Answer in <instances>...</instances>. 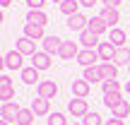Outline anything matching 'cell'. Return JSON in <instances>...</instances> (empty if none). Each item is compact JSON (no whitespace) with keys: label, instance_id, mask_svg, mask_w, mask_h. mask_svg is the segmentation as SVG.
Instances as JSON below:
<instances>
[{"label":"cell","instance_id":"obj_22","mask_svg":"<svg viewBox=\"0 0 130 125\" xmlns=\"http://www.w3.org/2000/svg\"><path fill=\"white\" fill-rule=\"evenodd\" d=\"M87 29H89V31H94L96 36H101V34H106L108 24L104 22L101 17H92V19H89V27H87Z\"/></svg>","mask_w":130,"mask_h":125},{"label":"cell","instance_id":"obj_15","mask_svg":"<svg viewBox=\"0 0 130 125\" xmlns=\"http://www.w3.org/2000/svg\"><path fill=\"white\" fill-rule=\"evenodd\" d=\"M89 87H92V84H89L87 79H75L72 82V96L75 99H87L89 96Z\"/></svg>","mask_w":130,"mask_h":125},{"label":"cell","instance_id":"obj_37","mask_svg":"<svg viewBox=\"0 0 130 125\" xmlns=\"http://www.w3.org/2000/svg\"><path fill=\"white\" fill-rule=\"evenodd\" d=\"M12 3H14V0H0V5H3V7H10Z\"/></svg>","mask_w":130,"mask_h":125},{"label":"cell","instance_id":"obj_26","mask_svg":"<svg viewBox=\"0 0 130 125\" xmlns=\"http://www.w3.org/2000/svg\"><path fill=\"white\" fill-rule=\"evenodd\" d=\"M113 63H116L118 67H121V65H130V51H128L125 46L116 51V58H113Z\"/></svg>","mask_w":130,"mask_h":125},{"label":"cell","instance_id":"obj_5","mask_svg":"<svg viewBox=\"0 0 130 125\" xmlns=\"http://www.w3.org/2000/svg\"><path fill=\"white\" fill-rule=\"evenodd\" d=\"M5 67L7 70H19V72H22L24 70V56L19 51H10L7 56H5Z\"/></svg>","mask_w":130,"mask_h":125},{"label":"cell","instance_id":"obj_27","mask_svg":"<svg viewBox=\"0 0 130 125\" xmlns=\"http://www.w3.org/2000/svg\"><path fill=\"white\" fill-rule=\"evenodd\" d=\"M123 101V96H121V92H111V94H104V103H106L108 108H113V106H118V103Z\"/></svg>","mask_w":130,"mask_h":125},{"label":"cell","instance_id":"obj_20","mask_svg":"<svg viewBox=\"0 0 130 125\" xmlns=\"http://www.w3.org/2000/svg\"><path fill=\"white\" fill-rule=\"evenodd\" d=\"M58 7H60V12L65 14V17H72V14L79 12V0H63Z\"/></svg>","mask_w":130,"mask_h":125},{"label":"cell","instance_id":"obj_2","mask_svg":"<svg viewBox=\"0 0 130 125\" xmlns=\"http://www.w3.org/2000/svg\"><path fill=\"white\" fill-rule=\"evenodd\" d=\"M68 111H70L72 118H84L89 113L87 99H70V101H68Z\"/></svg>","mask_w":130,"mask_h":125},{"label":"cell","instance_id":"obj_3","mask_svg":"<svg viewBox=\"0 0 130 125\" xmlns=\"http://www.w3.org/2000/svg\"><path fill=\"white\" fill-rule=\"evenodd\" d=\"M19 111H22V106H19L17 101L3 103V108H0V120H5V123H12V120H17Z\"/></svg>","mask_w":130,"mask_h":125},{"label":"cell","instance_id":"obj_41","mask_svg":"<svg viewBox=\"0 0 130 125\" xmlns=\"http://www.w3.org/2000/svg\"><path fill=\"white\" fill-rule=\"evenodd\" d=\"M14 3H22V0H14ZM24 3H27V0H24Z\"/></svg>","mask_w":130,"mask_h":125},{"label":"cell","instance_id":"obj_31","mask_svg":"<svg viewBox=\"0 0 130 125\" xmlns=\"http://www.w3.org/2000/svg\"><path fill=\"white\" fill-rule=\"evenodd\" d=\"M0 99H3V103L14 101V87H5V89H0Z\"/></svg>","mask_w":130,"mask_h":125},{"label":"cell","instance_id":"obj_4","mask_svg":"<svg viewBox=\"0 0 130 125\" xmlns=\"http://www.w3.org/2000/svg\"><path fill=\"white\" fill-rule=\"evenodd\" d=\"M96 60H101L96 48H94V51H92V48H84V51H79V56H77V63L82 65V67H94Z\"/></svg>","mask_w":130,"mask_h":125},{"label":"cell","instance_id":"obj_33","mask_svg":"<svg viewBox=\"0 0 130 125\" xmlns=\"http://www.w3.org/2000/svg\"><path fill=\"white\" fill-rule=\"evenodd\" d=\"M101 3H104L106 10H118L121 7V0H101Z\"/></svg>","mask_w":130,"mask_h":125},{"label":"cell","instance_id":"obj_6","mask_svg":"<svg viewBox=\"0 0 130 125\" xmlns=\"http://www.w3.org/2000/svg\"><path fill=\"white\" fill-rule=\"evenodd\" d=\"M17 51L19 53H22V56L24 58H34V56H36V41H31V39H27V36H22V39H17Z\"/></svg>","mask_w":130,"mask_h":125},{"label":"cell","instance_id":"obj_7","mask_svg":"<svg viewBox=\"0 0 130 125\" xmlns=\"http://www.w3.org/2000/svg\"><path fill=\"white\" fill-rule=\"evenodd\" d=\"M96 51H99V58H101V63H113V58H116V51H118V48L113 46L111 41H101Z\"/></svg>","mask_w":130,"mask_h":125},{"label":"cell","instance_id":"obj_17","mask_svg":"<svg viewBox=\"0 0 130 125\" xmlns=\"http://www.w3.org/2000/svg\"><path fill=\"white\" fill-rule=\"evenodd\" d=\"M99 17H101L104 22L108 24V29H116V27H118V22H121V12H118V10H106V7H104Z\"/></svg>","mask_w":130,"mask_h":125},{"label":"cell","instance_id":"obj_35","mask_svg":"<svg viewBox=\"0 0 130 125\" xmlns=\"http://www.w3.org/2000/svg\"><path fill=\"white\" fill-rule=\"evenodd\" d=\"M79 5L82 7H94V5H99V0H79Z\"/></svg>","mask_w":130,"mask_h":125},{"label":"cell","instance_id":"obj_21","mask_svg":"<svg viewBox=\"0 0 130 125\" xmlns=\"http://www.w3.org/2000/svg\"><path fill=\"white\" fill-rule=\"evenodd\" d=\"M111 116H113V118H121V120H123V118H128V116H130V101H128V99H123L118 106L111 108Z\"/></svg>","mask_w":130,"mask_h":125},{"label":"cell","instance_id":"obj_29","mask_svg":"<svg viewBox=\"0 0 130 125\" xmlns=\"http://www.w3.org/2000/svg\"><path fill=\"white\" fill-rule=\"evenodd\" d=\"M46 125H68V118L63 116V113H51V116H48V120H46Z\"/></svg>","mask_w":130,"mask_h":125},{"label":"cell","instance_id":"obj_8","mask_svg":"<svg viewBox=\"0 0 130 125\" xmlns=\"http://www.w3.org/2000/svg\"><path fill=\"white\" fill-rule=\"evenodd\" d=\"M60 48H63V39L53 36V34L43 39V51H46L48 56H60Z\"/></svg>","mask_w":130,"mask_h":125},{"label":"cell","instance_id":"obj_32","mask_svg":"<svg viewBox=\"0 0 130 125\" xmlns=\"http://www.w3.org/2000/svg\"><path fill=\"white\" fill-rule=\"evenodd\" d=\"M46 3H48V0H27V7L29 10H43Z\"/></svg>","mask_w":130,"mask_h":125},{"label":"cell","instance_id":"obj_42","mask_svg":"<svg viewBox=\"0 0 130 125\" xmlns=\"http://www.w3.org/2000/svg\"><path fill=\"white\" fill-rule=\"evenodd\" d=\"M72 125H82V123H72Z\"/></svg>","mask_w":130,"mask_h":125},{"label":"cell","instance_id":"obj_25","mask_svg":"<svg viewBox=\"0 0 130 125\" xmlns=\"http://www.w3.org/2000/svg\"><path fill=\"white\" fill-rule=\"evenodd\" d=\"M34 120H36V113L31 111V108H22L17 116V123L19 125H34Z\"/></svg>","mask_w":130,"mask_h":125},{"label":"cell","instance_id":"obj_39","mask_svg":"<svg viewBox=\"0 0 130 125\" xmlns=\"http://www.w3.org/2000/svg\"><path fill=\"white\" fill-rule=\"evenodd\" d=\"M48 3H58V5H60V3H63V0H48Z\"/></svg>","mask_w":130,"mask_h":125},{"label":"cell","instance_id":"obj_10","mask_svg":"<svg viewBox=\"0 0 130 125\" xmlns=\"http://www.w3.org/2000/svg\"><path fill=\"white\" fill-rule=\"evenodd\" d=\"M77 56H79L77 41H63V48H60V58L63 60H77Z\"/></svg>","mask_w":130,"mask_h":125},{"label":"cell","instance_id":"obj_43","mask_svg":"<svg viewBox=\"0 0 130 125\" xmlns=\"http://www.w3.org/2000/svg\"><path fill=\"white\" fill-rule=\"evenodd\" d=\"M128 72H130V65H128Z\"/></svg>","mask_w":130,"mask_h":125},{"label":"cell","instance_id":"obj_24","mask_svg":"<svg viewBox=\"0 0 130 125\" xmlns=\"http://www.w3.org/2000/svg\"><path fill=\"white\" fill-rule=\"evenodd\" d=\"M82 79H87L89 84H94V82H101V72H99V65H94V67H84V72H82Z\"/></svg>","mask_w":130,"mask_h":125},{"label":"cell","instance_id":"obj_1","mask_svg":"<svg viewBox=\"0 0 130 125\" xmlns=\"http://www.w3.org/2000/svg\"><path fill=\"white\" fill-rule=\"evenodd\" d=\"M56 94H58V84L53 82V79H41V82L36 84V96H41V99H56Z\"/></svg>","mask_w":130,"mask_h":125},{"label":"cell","instance_id":"obj_18","mask_svg":"<svg viewBox=\"0 0 130 125\" xmlns=\"http://www.w3.org/2000/svg\"><path fill=\"white\" fill-rule=\"evenodd\" d=\"M24 36L31 41H43L46 31H43V27H36V24H24Z\"/></svg>","mask_w":130,"mask_h":125},{"label":"cell","instance_id":"obj_36","mask_svg":"<svg viewBox=\"0 0 130 125\" xmlns=\"http://www.w3.org/2000/svg\"><path fill=\"white\" fill-rule=\"evenodd\" d=\"M104 125H125V123H123L121 118H108V120L104 123Z\"/></svg>","mask_w":130,"mask_h":125},{"label":"cell","instance_id":"obj_14","mask_svg":"<svg viewBox=\"0 0 130 125\" xmlns=\"http://www.w3.org/2000/svg\"><path fill=\"white\" fill-rule=\"evenodd\" d=\"M31 111L36 113V116H51V101H48V99L36 96V99L31 101Z\"/></svg>","mask_w":130,"mask_h":125},{"label":"cell","instance_id":"obj_34","mask_svg":"<svg viewBox=\"0 0 130 125\" xmlns=\"http://www.w3.org/2000/svg\"><path fill=\"white\" fill-rule=\"evenodd\" d=\"M5 87H12V79H10L7 75H3V77H0V89H5Z\"/></svg>","mask_w":130,"mask_h":125},{"label":"cell","instance_id":"obj_11","mask_svg":"<svg viewBox=\"0 0 130 125\" xmlns=\"http://www.w3.org/2000/svg\"><path fill=\"white\" fill-rule=\"evenodd\" d=\"M51 58H53V56H48L46 51H39L36 56L31 58V65H34V67L39 70V72H41V70H48V67L53 65V60H51Z\"/></svg>","mask_w":130,"mask_h":125},{"label":"cell","instance_id":"obj_30","mask_svg":"<svg viewBox=\"0 0 130 125\" xmlns=\"http://www.w3.org/2000/svg\"><path fill=\"white\" fill-rule=\"evenodd\" d=\"M82 125H104V123H101V116L99 113H87L82 118Z\"/></svg>","mask_w":130,"mask_h":125},{"label":"cell","instance_id":"obj_23","mask_svg":"<svg viewBox=\"0 0 130 125\" xmlns=\"http://www.w3.org/2000/svg\"><path fill=\"white\" fill-rule=\"evenodd\" d=\"M125 39H128V34L123 31V29H118V27L111 29V36H108V41H111L116 48H123V46H125Z\"/></svg>","mask_w":130,"mask_h":125},{"label":"cell","instance_id":"obj_9","mask_svg":"<svg viewBox=\"0 0 130 125\" xmlns=\"http://www.w3.org/2000/svg\"><path fill=\"white\" fill-rule=\"evenodd\" d=\"M87 27H89V19L84 17V14L77 12V14H72V17H68V29H70V31H79V34H82Z\"/></svg>","mask_w":130,"mask_h":125},{"label":"cell","instance_id":"obj_13","mask_svg":"<svg viewBox=\"0 0 130 125\" xmlns=\"http://www.w3.org/2000/svg\"><path fill=\"white\" fill-rule=\"evenodd\" d=\"M99 72H101V82L118 79V65L116 63H99Z\"/></svg>","mask_w":130,"mask_h":125},{"label":"cell","instance_id":"obj_38","mask_svg":"<svg viewBox=\"0 0 130 125\" xmlns=\"http://www.w3.org/2000/svg\"><path fill=\"white\" fill-rule=\"evenodd\" d=\"M123 89H125V94H130V79L125 82V87H123Z\"/></svg>","mask_w":130,"mask_h":125},{"label":"cell","instance_id":"obj_19","mask_svg":"<svg viewBox=\"0 0 130 125\" xmlns=\"http://www.w3.org/2000/svg\"><path fill=\"white\" fill-rule=\"evenodd\" d=\"M19 77H22V82H24V84H29V87L41 82V77H39V70L34 67V65H31V67H24L22 72H19Z\"/></svg>","mask_w":130,"mask_h":125},{"label":"cell","instance_id":"obj_28","mask_svg":"<svg viewBox=\"0 0 130 125\" xmlns=\"http://www.w3.org/2000/svg\"><path fill=\"white\" fill-rule=\"evenodd\" d=\"M101 89H104V94L121 92V82H118V79H106V82H101Z\"/></svg>","mask_w":130,"mask_h":125},{"label":"cell","instance_id":"obj_40","mask_svg":"<svg viewBox=\"0 0 130 125\" xmlns=\"http://www.w3.org/2000/svg\"><path fill=\"white\" fill-rule=\"evenodd\" d=\"M0 125H10V123H5V120H0Z\"/></svg>","mask_w":130,"mask_h":125},{"label":"cell","instance_id":"obj_12","mask_svg":"<svg viewBox=\"0 0 130 125\" xmlns=\"http://www.w3.org/2000/svg\"><path fill=\"white\" fill-rule=\"evenodd\" d=\"M27 24L46 27V24H48V14L43 12V10H29V12H27Z\"/></svg>","mask_w":130,"mask_h":125},{"label":"cell","instance_id":"obj_16","mask_svg":"<svg viewBox=\"0 0 130 125\" xmlns=\"http://www.w3.org/2000/svg\"><path fill=\"white\" fill-rule=\"evenodd\" d=\"M79 43H82L84 48H92V51H94V48H99V43H101V41H99V36H96L94 31L84 29V31L79 34Z\"/></svg>","mask_w":130,"mask_h":125}]
</instances>
